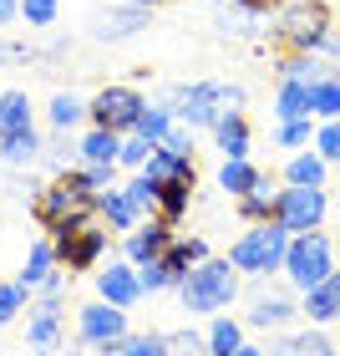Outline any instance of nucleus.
Returning <instances> with one entry per match:
<instances>
[{"label": "nucleus", "instance_id": "20e7f679", "mask_svg": "<svg viewBox=\"0 0 340 356\" xmlns=\"http://www.w3.org/2000/svg\"><path fill=\"white\" fill-rule=\"evenodd\" d=\"M335 31V15L325 0H284L280 26H274V41L284 51H320Z\"/></svg>", "mask_w": 340, "mask_h": 356}, {"label": "nucleus", "instance_id": "a18cd8bd", "mask_svg": "<svg viewBox=\"0 0 340 356\" xmlns=\"http://www.w3.org/2000/svg\"><path fill=\"white\" fill-rule=\"evenodd\" d=\"M168 346H173V351L208 356V331H188V326H183V331H173V336H168Z\"/></svg>", "mask_w": 340, "mask_h": 356}, {"label": "nucleus", "instance_id": "6e6d98bb", "mask_svg": "<svg viewBox=\"0 0 340 356\" xmlns=\"http://www.w3.org/2000/svg\"><path fill=\"white\" fill-rule=\"evenodd\" d=\"M133 6H158V0H133Z\"/></svg>", "mask_w": 340, "mask_h": 356}, {"label": "nucleus", "instance_id": "864d4df0", "mask_svg": "<svg viewBox=\"0 0 340 356\" xmlns=\"http://www.w3.org/2000/svg\"><path fill=\"white\" fill-rule=\"evenodd\" d=\"M264 356H300V351H295V346H289V341H280V346H269Z\"/></svg>", "mask_w": 340, "mask_h": 356}, {"label": "nucleus", "instance_id": "c756f323", "mask_svg": "<svg viewBox=\"0 0 340 356\" xmlns=\"http://www.w3.org/2000/svg\"><path fill=\"white\" fill-rule=\"evenodd\" d=\"M173 122H178V112H173V97H168V102H148V107H142V118H137V127H133V133L153 138V143H163Z\"/></svg>", "mask_w": 340, "mask_h": 356}, {"label": "nucleus", "instance_id": "a19ab883", "mask_svg": "<svg viewBox=\"0 0 340 356\" xmlns=\"http://www.w3.org/2000/svg\"><path fill=\"white\" fill-rule=\"evenodd\" d=\"M56 15H61L56 0H21V21L26 26H56Z\"/></svg>", "mask_w": 340, "mask_h": 356}, {"label": "nucleus", "instance_id": "cd10ccee", "mask_svg": "<svg viewBox=\"0 0 340 356\" xmlns=\"http://www.w3.org/2000/svg\"><path fill=\"white\" fill-rule=\"evenodd\" d=\"M46 118H51L56 133H76V127L87 122V102L76 92H56L51 102H46Z\"/></svg>", "mask_w": 340, "mask_h": 356}, {"label": "nucleus", "instance_id": "f257e3e1", "mask_svg": "<svg viewBox=\"0 0 340 356\" xmlns=\"http://www.w3.org/2000/svg\"><path fill=\"white\" fill-rule=\"evenodd\" d=\"M239 300V265L223 254V260H198L188 275H183V285H178V305H183V316H219V311H229V305Z\"/></svg>", "mask_w": 340, "mask_h": 356}, {"label": "nucleus", "instance_id": "7c9ffc66", "mask_svg": "<svg viewBox=\"0 0 340 356\" xmlns=\"http://www.w3.org/2000/svg\"><path fill=\"white\" fill-rule=\"evenodd\" d=\"M21 127H36L31 122V97L26 92H0V138L21 133Z\"/></svg>", "mask_w": 340, "mask_h": 356}, {"label": "nucleus", "instance_id": "473e14b6", "mask_svg": "<svg viewBox=\"0 0 340 356\" xmlns=\"http://www.w3.org/2000/svg\"><path fill=\"white\" fill-rule=\"evenodd\" d=\"M310 112H315L320 122H325V118H340V72L310 82Z\"/></svg>", "mask_w": 340, "mask_h": 356}, {"label": "nucleus", "instance_id": "de8ad7c7", "mask_svg": "<svg viewBox=\"0 0 340 356\" xmlns=\"http://www.w3.org/2000/svg\"><path fill=\"white\" fill-rule=\"evenodd\" d=\"M223 112H244V87H229V82H223Z\"/></svg>", "mask_w": 340, "mask_h": 356}, {"label": "nucleus", "instance_id": "f704fd0d", "mask_svg": "<svg viewBox=\"0 0 340 356\" xmlns=\"http://www.w3.org/2000/svg\"><path fill=\"white\" fill-rule=\"evenodd\" d=\"M153 153H158V143H153V138L127 133V138H122V153H117V168H133V173H137V168H148V158H153Z\"/></svg>", "mask_w": 340, "mask_h": 356}, {"label": "nucleus", "instance_id": "37998d69", "mask_svg": "<svg viewBox=\"0 0 340 356\" xmlns=\"http://www.w3.org/2000/svg\"><path fill=\"white\" fill-rule=\"evenodd\" d=\"M51 133H56V127H51ZM71 153H76V143H71V133H56L51 143H46V153H41V158H46V163H51L56 173H67V158H71Z\"/></svg>", "mask_w": 340, "mask_h": 356}, {"label": "nucleus", "instance_id": "f03ea898", "mask_svg": "<svg viewBox=\"0 0 340 356\" xmlns=\"http://www.w3.org/2000/svg\"><path fill=\"white\" fill-rule=\"evenodd\" d=\"M31 209H36V219H41V229H46V234H61L67 224L96 214V193L82 184V173H71V168H67V173H56L46 188H36Z\"/></svg>", "mask_w": 340, "mask_h": 356}, {"label": "nucleus", "instance_id": "5701e85b", "mask_svg": "<svg viewBox=\"0 0 340 356\" xmlns=\"http://www.w3.org/2000/svg\"><path fill=\"white\" fill-rule=\"evenodd\" d=\"M274 118H280V122L315 118V112H310V82H305V76H284V82H280V97H274Z\"/></svg>", "mask_w": 340, "mask_h": 356}, {"label": "nucleus", "instance_id": "72a5a7b5", "mask_svg": "<svg viewBox=\"0 0 340 356\" xmlns=\"http://www.w3.org/2000/svg\"><path fill=\"white\" fill-rule=\"evenodd\" d=\"M148 173H158V178H193V158L188 153H173V148L158 143V153L148 158Z\"/></svg>", "mask_w": 340, "mask_h": 356}, {"label": "nucleus", "instance_id": "4c0bfd02", "mask_svg": "<svg viewBox=\"0 0 340 356\" xmlns=\"http://www.w3.org/2000/svg\"><path fill=\"white\" fill-rule=\"evenodd\" d=\"M305 143H315L310 118H295V122H280V127H274V148H305Z\"/></svg>", "mask_w": 340, "mask_h": 356}, {"label": "nucleus", "instance_id": "9b49d317", "mask_svg": "<svg viewBox=\"0 0 340 356\" xmlns=\"http://www.w3.org/2000/svg\"><path fill=\"white\" fill-rule=\"evenodd\" d=\"M26 346L36 356H56L61 351V296H36V300H31Z\"/></svg>", "mask_w": 340, "mask_h": 356}, {"label": "nucleus", "instance_id": "09e8293b", "mask_svg": "<svg viewBox=\"0 0 340 356\" xmlns=\"http://www.w3.org/2000/svg\"><path fill=\"white\" fill-rule=\"evenodd\" d=\"M244 15H259V10H274V6H284V0H234Z\"/></svg>", "mask_w": 340, "mask_h": 356}, {"label": "nucleus", "instance_id": "423d86ee", "mask_svg": "<svg viewBox=\"0 0 340 356\" xmlns=\"http://www.w3.org/2000/svg\"><path fill=\"white\" fill-rule=\"evenodd\" d=\"M107 224H102V214H92V219H76V224H67L61 234H46L56 245V260H61V270L67 275H76V270H96L102 265V254H107Z\"/></svg>", "mask_w": 340, "mask_h": 356}, {"label": "nucleus", "instance_id": "bb28decb", "mask_svg": "<svg viewBox=\"0 0 340 356\" xmlns=\"http://www.w3.org/2000/svg\"><path fill=\"white\" fill-rule=\"evenodd\" d=\"M239 346H244V321L219 311L214 321H208V356H234Z\"/></svg>", "mask_w": 340, "mask_h": 356}, {"label": "nucleus", "instance_id": "49530a36", "mask_svg": "<svg viewBox=\"0 0 340 356\" xmlns=\"http://www.w3.org/2000/svg\"><path fill=\"white\" fill-rule=\"evenodd\" d=\"M163 148H173V153H188V158H193V127L173 122V127H168V138H163Z\"/></svg>", "mask_w": 340, "mask_h": 356}, {"label": "nucleus", "instance_id": "79ce46f5", "mask_svg": "<svg viewBox=\"0 0 340 356\" xmlns=\"http://www.w3.org/2000/svg\"><path fill=\"white\" fill-rule=\"evenodd\" d=\"M289 346H295L300 356H335V341H330L325 331H300Z\"/></svg>", "mask_w": 340, "mask_h": 356}, {"label": "nucleus", "instance_id": "6e6552de", "mask_svg": "<svg viewBox=\"0 0 340 356\" xmlns=\"http://www.w3.org/2000/svg\"><path fill=\"white\" fill-rule=\"evenodd\" d=\"M325 214H330L325 188H300V184H284V188H280V209H274V219H280L289 234L320 229V224H325Z\"/></svg>", "mask_w": 340, "mask_h": 356}, {"label": "nucleus", "instance_id": "8fccbe9b", "mask_svg": "<svg viewBox=\"0 0 340 356\" xmlns=\"http://www.w3.org/2000/svg\"><path fill=\"white\" fill-rule=\"evenodd\" d=\"M10 21H21V0H0V26H10Z\"/></svg>", "mask_w": 340, "mask_h": 356}, {"label": "nucleus", "instance_id": "4468645a", "mask_svg": "<svg viewBox=\"0 0 340 356\" xmlns=\"http://www.w3.org/2000/svg\"><path fill=\"white\" fill-rule=\"evenodd\" d=\"M295 316H300V300L289 296V290H259L249 300V311H244V326L269 331V326H289Z\"/></svg>", "mask_w": 340, "mask_h": 356}, {"label": "nucleus", "instance_id": "c85d7f7f", "mask_svg": "<svg viewBox=\"0 0 340 356\" xmlns=\"http://www.w3.org/2000/svg\"><path fill=\"white\" fill-rule=\"evenodd\" d=\"M107 356H173L163 331H127L117 346H107Z\"/></svg>", "mask_w": 340, "mask_h": 356}, {"label": "nucleus", "instance_id": "f3484780", "mask_svg": "<svg viewBox=\"0 0 340 356\" xmlns=\"http://www.w3.org/2000/svg\"><path fill=\"white\" fill-rule=\"evenodd\" d=\"M96 214H102V224L112 234H133L137 224H142V209L127 199V188H107V193H96Z\"/></svg>", "mask_w": 340, "mask_h": 356}, {"label": "nucleus", "instance_id": "5fc2aeb1", "mask_svg": "<svg viewBox=\"0 0 340 356\" xmlns=\"http://www.w3.org/2000/svg\"><path fill=\"white\" fill-rule=\"evenodd\" d=\"M234 356H264V346H249V341H244V346H239Z\"/></svg>", "mask_w": 340, "mask_h": 356}, {"label": "nucleus", "instance_id": "ea45409f", "mask_svg": "<svg viewBox=\"0 0 340 356\" xmlns=\"http://www.w3.org/2000/svg\"><path fill=\"white\" fill-rule=\"evenodd\" d=\"M76 173H82V184H87L92 193H107V188H117V163H82Z\"/></svg>", "mask_w": 340, "mask_h": 356}, {"label": "nucleus", "instance_id": "f8f14e48", "mask_svg": "<svg viewBox=\"0 0 340 356\" xmlns=\"http://www.w3.org/2000/svg\"><path fill=\"white\" fill-rule=\"evenodd\" d=\"M96 296L102 300H112V305H122V311H133V305L142 300V275H137V265L127 260H107V270H96Z\"/></svg>", "mask_w": 340, "mask_h": 356}, {"label": "nucleus", "instance_id": "3c124183", "mask_svg": "<svg viewBox=\"0 0 340 356\" xmlns=\"http://www.w3.org/2000/svg\"><path fill=\"white\" fill-rule=\"evenodd\" d=\"M61 290H67V275H61V270H56V275H51V280H46V285L36 290V296H61Z\"/></svg>", "mask_w": 340, "mask_h": 356}, {"label": "nucleus", "instance_id": "a878e982", "mask_svg": "<svg viewBox=\"0 0 340 356\" xmlns=\"http://www.w3.org/2000/svg\"><path fill=\"white\" fill-rule=\"evenodd\" d=\"M76 153H82V163H117L122 133H112V127H87L82 143H76Z\"/></svg>", "mask_w": 340, "mask_h": 356}, {"label": "nucleus", "instance_id": "c9c22d12", "mask_svg": "<svg viewBox=\"0 0 340 356\" xmlns=\"http://www.w3.org/2000/svg\"><path fill=\"white\" fill-rule=\"evenodd\" d=\"M31 300H36V296H31L21 280H6V285H0V326H10L21 311H31Z\"/></svg>", "mask_w": 340, "mask_h": 356}, {"label": "nucleus", "instance_id": "393cba45", "mask_svg": "<svg viewBox=\"0 0 340 356\" xmlns=\"http://www.w3.org/2000/svg\"><path fill=\"white\" fill-rule=\"evenodd\" d=\"M198 260H208V245L203 239H173V245L163 250V265H168V280H173V290L183 285V275L198 265Z\"/></svg>", "mask_w": 340, "mask_h": 356}, {"label": "nucleus", "instance_id": "2f4dec72", "mask_svg": "<svg viewBox=\"0 0 340 356\" xmlns=\"http://www.w3.org/2000/svg\"><path fill=\"white\" fill-rule=\"evenodd\" d=\"M254 178H259V168L249 163V158H223V168H219V188L239 199V193H249V188H254Z\"/></svg>", "mask_w": 340, "mask_h": 356}, {"label": "nucleus", "instance_id": "603ef678", "mask_svg": "<svg viewBox=\"0 0 340 356\" xmlns=\"http://www.w3.org/2000/svg\"><path fill=\"white\" fill-rule=\"evenodd\" d=\"M26 56V46H15V41H0V61H21Z\"/></svg>", "mask_w": 340, "mask_h": 356}, {"label": "nucleus", "instance_id": "dca6fc26", "mask_svg": "<svg viewBox=\"0 0 340 356\" xmlns=\"http://www.w3.org/2000/svg\"><path fill=\"white\" fill-rule=\"evenodd\" d=\"M148 26V6H133V0H127L122 10H102L92 21V36L96 41H122V36H137V31Z\"/></svg>", "mask_w": 340, "mask_h": 356}, {"label": "nucleus", "instance_id": "aec40b11", "mask_svg": "<svg viewBox=\"0 0 340 356\" xmlns=\"http://www.w3.org/2000/svg\"><path fill=\"white\" fill-rule=\"evenodd\" d=\"M274 209H280V188H274L264 173H259L254 188L239 193V219H244V224H264V219H274Z\"/></svg>", "mask_w": 340, "mask_h": 356}, {"label": "nucleus", "instance_id": "a211bd4d", "mask_svg": "<svg viewBox=\"0 0 340 356\" xmlns=\"http://www.w3.org/2000/svg\"><path fill=\"white\" fill-rule=\"evenodd\" d=\"M56 270H61V260H56V245H51V239H36V245L26 250V265H21V275H15V280H21V285L31 290V296H36V290H41L46 280H51Z\"/></svg>", "mask_w": 340, "mask_h": 356}, {"label": "nucleus", "instance_id": "6ab92c4d", "mask_svg": "<svg viewBox=\"0 0 340 356\" xmlns=\"http://www.w3.org/2000/svg\"><path fill=\"white\" fill-rule=\"evenodd\" d=\"M41 153H46V143L36 127H21V133L0 138V163L6 168H31V163H41Z\"/></svg>", "mask_w": 340, "mask_h": 356}, {"label": "nucleus", "instance_id": "412c9836", "mask_svg": "<svg viewBox=\"0 0 340 356\" xmlns=\"http://www.w3.org/2000/svg\"><path fill=\"white\" fill-rule=\"evenodd\" d=\"M188 199H193V178H158V209H153V214L168 219V224H178V219L188 214Z\"/></svg>", "mask_w": 340, "mask_h": 356}, {"label": "nucleus", "instance_id": "2eb2a0df", "mask_svg": "<svg viewBox=\"0 0 340 356\" xmlns=\"http://www.w3.org/2000/svg\"><path fill=\"white\" fill-rule=\"evenodd\" d=\"M300 316H310V326H330V321H340V265L320 285H310L300 296Z\"/></svg>", "mask_w": 340, "mask_h": 356}, {"label": "nucleus", "instance_id": "c03bdc74", "mask_svg": "<svg viewBox=\"0 0 340 356\" xmlns=\"http://www.w3.org/2000/svg\"><path fill=\"white\" fill-rule=\"evenodd\" d=\"M137 275H142V296L173 290V280H168V265H163V260H148V265H137Z\"/></svg>", "mask_w": 340, "mask_h": 356}, {"label": "nucleus", "instance_id": "4d7b16f0", "mask_svg": "<svg viewBox=\"0 0 340 356\" xmlns=\"http://www.w3.org/2000/svg\"><path fill=\"white\" fill-rule=\"evenodd\" d=\"M173 356H193V351H173Z\"/></svg>", "mask_w": 340, "mask_h": 356}, {"label": "nucleus", "instance_id": "39448f33", "mask_svg": "<svg viewBox=\"0 0 340 356\" xmlns=\"http://www.w3.org/2000/svg\"><path fill=\"white\" fill-rule=\"evenodd\" d=\"M335 270V239L325 234V229H305V234H289V250H284V280L300 290H310V285H320L325 275Z\"/></svg>", "mask_w": 340, "mask_h": 356}, {"label": "nucleus", "instance_id": "ddd939ff", "mask_svg": "<svg viewBox=\"0 0 340 356\" xmlns=\"http://www.w3.org/2000/svg\"><path fill=\"white\" fill-rule=\"evenodd\" d=\"M173 224L168 219H148V224H137V229L133 234H122V254H127V260H133V265H148V260H163V250L173 245Z\"/></svg>", "mask_w": 340, "mask_h": 356}, {"label": "nucleus", "instance_id": "0eeeda50", "mask_svg": "<svg viewBox=\"0 0 340 356\" xmlns=\"http://www.w3.org/2000/svg\"><path fill=\"white\" fill-rule=\"evenodd\" d=\"M142 107H148V97H142L137 87H127V82H117V87H102L87 102V122L92 127H112V133H133L137 127V118H142Z\"/></svg>", "mask_w": 340, "mask_h": 356}, {"label": "nucleus", "instance_id": "e433bc0d", "mask_svg": "<svg viewBox=\"0 0 340 356\" xmlns=\"http://www.w3.org/2000/svg\"><path fill=\"white\" fill-rule=\"evenodd\" d=\"M122 188H127V199H133L142 214H153V209H158V178H153L148 168H137L133 184H122Z\"/></svg>", "mask_w": 340, "mask_h": 356}, {"label": "nucleus", "instance_id": "b1692460", "mask_svg": "<svg viewBox=\"0 0 340 356\" xmlns=\"http://www.w3.org/2000/svg\"><path fill=\"white\" fill-rule=\"evenodd\" d=\"M214 143L223 158H249V122L244 112H223V118L214 122Z\"/></svg>", "mask_w": 340, "mask_h": 356}, {"label": "nucleus", "instance_id": "9d476101", "mask_svg": "<svg viewBox=\"0 0 340 356\" xmlns=\"http://www.w3.org/2000/svg\"><path fill=\"white\" fill-rule=\"evenodd\" d=\"M173 112L183 127H214L223 118V82H183L173 92Z\"/></svg>", "mask_w": 340, "mask_h": 356}, {"label": "nucleus", "instance_id": "7ed1b4c3", "mask_svg": "<svg viewBox=\"0 0 340 356\" xmlns=\"http://www.w3.org/2000/svg\"><path fill=\"white\" fill-rule=\"evenodd\" d=\"M284 250H289V229L280 219H264V224H249V229L229 245V260L239 265V275L269 280L274 270H284Z\"/></svg>", "mask_w": 340, "mask_h": 356}, {"label": "nucleus", "instance_id": "4be33fe9", "mask_svg": "<svg viewBox=\"0 0 340 356\" xmlns=\"http://www.w3.org/2000/svg\"><path fill=\"white\" fill-rule=\"evenodd\" d=\"M325 178H330V163H325V158H320L315 148H300V153L284 163V184H300V188H325Z\"/></svg>", "mask_w": 340, "mask_h": 356}, {"label": "nucleus", "instance_id": "58836bf2", "mask_svg": "<svg viewBox=\"0 0 340 356\" xmlns=\"http://www.w3.org/2000/svg\"><path fill=\"white\" fill-rule=\"evenodd\" d=\"M315 153L325 158V163H340V118H325L315 127Z\"/></svg>", "mask_w": 340, "mask_h": 356}, {"label": "nucleus", "instance_id": "1a4fd4ad", "mask_svg": "<svg viewBox=\"0 0 340 356\" xmlns=\"http://www.w3.org/2000/svg\"><path fill=\"white\" fill-rule=\"evenodd\" d=\"M76 336H82V346H92V351L117 346L122 336H127V311L96 296L92 305H82V311H76Z\"/></svg>", "mask_w": 340, "mask_h": 356}]
</instances>
